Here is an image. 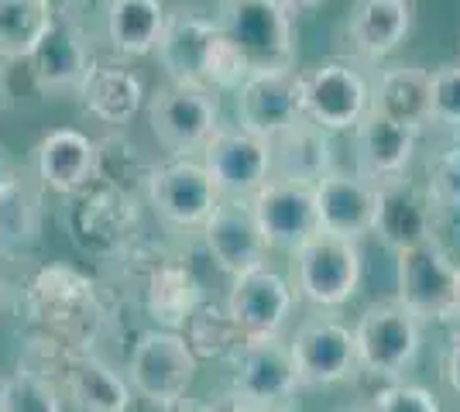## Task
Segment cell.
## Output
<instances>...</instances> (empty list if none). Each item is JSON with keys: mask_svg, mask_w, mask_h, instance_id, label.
I'll return each instance as SVG.
<instances>
[{"mask_svg": "<svg viewBox=\"0 0 460 412\" xmlns=\"http://www.w3.org/2000/svg\"><path fill=\"white\" fill-rule=\"evenodd\" d=\"M21 313L31 337L69 354H90L107 327V306L96 282L69 265H45L31 275L21 295Z\"/></svg>", "mask_w": 460, "mask_h": 412, "instance_id": "obj_1", "label": "cell"}, {"mask_svg": "<svg viewBox=\"0 0 460 412\" xmlns=\"http://www.w3.org/2000/svg\"><path fill=\"white\" fill-rule=\"evenodd\" d=\"M158 62L175 83L210 86L217 93H237L251 76L248 59L224 35L220 21L199 11H175L158 41Z\"/></svg>", "mask_w": 460, "mask_h": 412, "instance_id": "obj_2", "label": "cell"}, {"mask_svg": "<svg viewBox=\"0 0 460 412\" xmlns=\"http://www.w3.org/2000/svg\"><path fill=\"white\" fill-rule=\"evenodd\" d=\"M137 203L103 182H90L69 197L66 231L79 251L96 261H117L137 244Z\"/></svg>", "mask_w": 460, "mask_h": 412, "instance_id": "obj_3", "label": "cell"}, {"mask_svg": "<svg viewBox=\"0 0 460 412\" xmlns=\"http://www.w3.org/2000/svg\"><path fill=\"white\" fill-rule=\"evenodd\" d=\"M217 21L234 48L248 59L251 73L292 69L296 39L292 14L282 0H220Z\"/></svg>", "mask_w": 460, "mask_h": 412, "instance_id": "obj_4", "label": "cell"}, {"mask_svg": "<svg viewBox=\"0 0 460 412\" xmlns=\"http://www.w3.org/2000/svg\"><path fill=\"white\" fill-rule=\"evenodd\" d=\"M148 124L155 141L172 158H192L220 127V93L169 79L148 97Z\"/></svg>", "mask_w": 460, "mask_h": 412, "instance_id": "obj_5", "label": "cell"}, {"mask_svg": "<svg viewBox=\"0 0 460 412\" xmlns=\"http://www.w3.org/2000/svg\"><path fill=\"white\" fill-rule=\"evenodd\" d=\"M395 261V282H399V302L420 323H450L457 320V282L460 265L447 255L437 237L412 244L399 251Z\"/></svg>", "mask_w": 460, "mask_h": 412, "instance_id": "obj_6", "label": "cell"}, {"mask_svg": "<svg viewBox=\"0 0 460 412\" xmlns=\"http://www.w3.org/2000/svg\"><path fill=\"white\" fill-rule=\"evenodd\" d=\"M354 344H358L361 372L371 378L399 381L420 357V320L399 299L371 302L354 323Z\"/></svg>", "mask_w": 460, "mask_h": 412, "instance_id": "obj_7", "label": "cell"}, {"mask_svg": "<svg viewBox=\"0 0 460 412\" xmlns=\"http://www.w3.org/2000/svg\"><path fill=\"white\" fill-rule=\"evenodd\" d=\"M292 272H296V289L306 302L320 310H337L358 293L365 261L358 241L316 231L292 255Z\"/></svg>", "mask_w": 460, "mask_h": 412, "instance_id": "obj_8", "label": "cell"}, {"mask_svg": "<svg viewBox=\"0 0 460 412\" xmlns=\"http://www.w3.org/2000/svg\"><path fill=\"white\" fill-rule=\"evenodd\" d=\"M199 357L186 344L182 330H165L152 327L137 337L128 372H131V389H135L148 406H169L186 399L190 385L196 381Z\"/></svg>", "mask_w": 460, "mask_h": 412, "instance_id": "obj_9", "label": "cell"}, {"mask_svg": "<svg viewBox=\"0 0 460 412\" xmlns=\"http://www.w3.org/2000/svg\"><path fill=\"white\" fill-rule=\"evenodd\" d=\"M288 347H292L299 385H309V389H326V385L347 381L354 372H361L354 330L341 316H306L296 327V337L288 340Z\"/></svg>", "mask_w": 460, "mask_h": 412, "instance_id": "obj_10", "label": "cell"}, {"mask_svg": "<svg viewBox=\"0 0 460 412\" xmlns=\"http://www.w3.org/2000/svg\"><path fill=\"white\" fill-rule=\"evenodd\" d=\"M371 110V83L344 59H323L303 73V114L333 131L358 127Z\"/></svg>", "mask_w": 460, "mask_h": 412, "instance_id": "obj_11", "label": "cell"}, {"mask_svg": "<svg viewBox=\"0 0 460 412\" xmlns=\"http://www.w3.org/2000/svg\"><path fill=\"white\" fill-rule=\"evenodd\" d=\"M199 155L224 199H251L271 179L269 141L241 124H220Z\"/></svg>", "mask_w": 460, "mask_h": 412, "instance_id": "obj_12", "label": "cell"}, {"mask_svg": "<svg viewBox=\"0 0 460 412\" xmlns=\"http://www.w3.org/2000/svg\"><path fill=\"white\" fill-rule=\"evenodd\" d=\"M234 392L248 399L254 409L282 412L288 409L292 395L299 389V374L282 334L248 340L241 354L234 357Z\"/></svg>", "mask_w": 460, "mask_h": 412, "instance_id": "obj_13", "label": "cell"}, {"mask_svg": "<svg viewBox=\"0 0 460 412\" xmlns=\"http://www.w3.org/2000/svg\"><path fill=\"white\" fill-rule=\"evenodd\" d=\"M220 199L224 197H220L217 182L199 158L158 162V172H155L152 189H148V203L165 224L182 227V231L203 227Z\"/></svg>", "mask_w": 460, "mask_h": 412, "instance_id": "obj_14", "label": "cell"}, {"mask_svg": "<svg viewBox=\"0 0 460 412\" xmlns=\"http://www.w3.org/2000/svg\"><path fill=\"white\" fill-rule=\"evenodd\" d=\"M251 210L261 224V234L269 248L296 255L309 237L320 231L316 216V186L288 182V179H269L254 197Z\"/></svg>", "mask_w": 460, "mask_h": 412, "instance_id": "obj_15", "label": "cell"}, {"mask_svg": "<svg viewBox=\"0 0 460 412\" xmlns=\"http://www.w3.org/2000/svg\"><path fill=\"white\" fill-rule=\"evenodd\" d=\"M199 231H203V244L213 265L230 278L265 265L269 241L251 210V199H220Z\"/></svg>", "mask_w": 460, "mask_h": 412, "instance_id": "obj_16", "label": "cell"}, {"mask_svg": "<svg viewBox=\"0 0 460 412\" xmlns=\"http://www.w3.org/2000/svg\"><path fill=\"white\" fill-rule=\"evenodd\" d=\"M234 107H237V124L244 131L269 141L282 127L306 118L303 114V73L296 69L251 73L234 93Z\"/></svg>", "mask_w": 460, "mask_h": 412, "instance_id": "obj_17", "label": "cell"}, {"mask_svg": "<svg viewBox=\"0 0 460 412\" xmlns=\"http://www.w3.org/2000/svg\"><path fill=\"white\" fill-rule=\"evenodd\" d=\"M292 306H296V293H292L288 278L269 265L230 278L227 313L234 316V323L241 327V334L248 340L282 334V327L292 316Z\"/></svg>", "mask_w": 460, "mask_h": 412, "instance_id": "obj_18", "label": "cell"}, {"mask_svg": "<svg viewBox=\"0 0 460 412\" xmlns=\"http://www.w3.org/2000/svg\"><path fill=\"white\" fill-rule=\"evenodd\" d=\"M145 268H141V295H145V313L155 320V327L182 330L190 313L207 299L203 282L196 278L190 261H182L172 251L145 248Z\"/></svg>", "mask_w": 460, "mask_h": 412, "instance_id": "obj_19", "label": "cell"}, {"mask_svg": "<svg viewBox=\"0 0 460 412\" xmlns=\"http://www.w3.org/2000/svg\"><path fill=\"white\" fill-rule=\"evenodd\" d=\"M420 131L385 118L382 110H367L365 120L354 127V162L358 176L367 179L371 186H385L395 179L409 176V165L416 155Z\"/></svg>", "mask_w": 460, "mask_h": 412, "instance_id": "obj_20", "label": "cell"}, {"mask_svg": "<svg viewBox=\"0 0 460 412\" xmlns=\"http://www.w3.org/2000/svg\"><path fill=\"white\" fill-rule=\"evenodd\" d=\"M375 234L399 255L412 244L437 237V203L426 186H416L409 176L378 186V214Z\"/></svg>", "mask_w": 460, "mask_h": 412, "instance_id": "obj_21", "label": "cell"}, {"mask_svg": "<svg viewBox=\"0 0 460 412\" xmlns=\"http://www.w3.org/2000/svg\"><path fill=\"white\" fill-rule=\"evenodd\" d=\"M90 62L93 59L86 52V41H83L76 21L56 18V24L31 48V56L21 62V69L28 73L39 93H69V90H79Z\"/></svg>", "mask_w": 460, "mask_h": 412, "instance_id": "obj_22", "label": "cell"}, {"mask_svg": "<svg viewBox=\"0 0 460 412\" xmlns=\"http://www.w3.org/2000/svg\"><path fill=\"white\" fill-rule=\"evenodd\" d=\"M375 214H378V186H371L358 172L333 169L316 182V216L323 234L361 241L365 234H375Z\"/></svg>", "mask_w": 460, "mask_h": 412, "instance_id": "obj_23", "label": "cell"}, {"mask_svg": "<svg viewBox=\"0 0 460 412\" xmlns=\"http://www.w3.org/2000/svg\"><path fill=\"white\" fill-rule=\"evenodd\" d=\"M271 148V179L288 182H306L316 186L323 176L333 172V141L330 131L313 124L309 118H299L296 124L282 127L275 137H269Z\"/></svg>", "mask_w": 460, "mask_h": 412, "instance_id": "obj_24", "label": "cell"}, {"mask_svg": "<svg viewBox=\"0 0 460 412\" xmlns=\"http://www.w3.org/2000/svg\"><path fill=\"white\" fill-rule=\"evenodd\" d=\"M35 169H39L41 186H49L58 197H73L93 182L96 141L76 127H56L39 141Z\"/></svg>", "mask_w": 460, "mask_h": 412, "instance_id": "obj_25", "label": "cell"}, {"mask_svg": "<svg viewBox=\"0 0 460 412\" xmlns=\"http://www.w3.org/2000/svg\"><path fill=\"white\" fill-rule=\"evenodd\" d=\"M76 97L86 107L90 118H96L100 124H107V127H124L141 110L145 86L120 62H90L86 76L79 83Z\"/></svg>", "mask_w": 460, "mask_h": 412, "instance_id": "obj_26", "label": "cell"}, {"mask_svg": "<svg viewBox=\"0 0 460 412\" xmlns=\"http://www.w3.org/2000/svg\"><path fill=\"white\" fill-rule=\"evenodd\" d=\"M409 31H412L409 0H358L347 21L350 48L367 62L388 59L409 39Z\"/></svg>", "mask_w": 460, "mask_h": 412, "instance_id": "obj_27", "label": "cell"}, {"mask_svg": "<svg viewBox=\"0 0 460 412\" xmlns=\"http://www.w3.org/2000/svg\"><path fill=\"white\" fill-rule=\"evenodd\" d=\"M58 389L79 412H128L131 409V385L120 372H114L103 357L73 354L66 372L58 378Z\"/></svg>", "mask_w": 460, "mask_h": 412, "instance_id": "obj_28", "label": "cell"}, {"mask_svg": "<svg viewBox=\"0 0 460 412\" xmlns=\"http://www.w3.org/2000/svg\"><path fill=\"white\" fill-rule=\"evenodd\" d=\"M169 11L162 0H107L103 28L117 56H152L162 41Z\"/></svg>", "mask_w": 460, "mask_h": 412, "instance_id": "obj_29", "label": "cell"}, {"mask_svg": "<svg viewBox=\"0 0 460 412\" xmlns=\"http://www.w3.org/2000/svg\"><path fill=\"white\" fill-rule=\"evenodd\" d=\"M155 172H158V162L152 155H145L141 145L135 137L124 135L120 127H114L111 135H103L96 141V182L111 186L124 197L148 199Z\"/></svg>", "mask_w": 460, "mask_h": 412, "instance_id": "obj_30", "label": "cell"}, {"mask_svg": "<svg viewBox=\"0 0 460 412\" xmlns=\"http://www.w3.org/2000/svg\"><path fill=\"white\" fill-rule=\"evenodd\" d=\"M429 76L420 66H392L371 86V107L385 118L422 131L429 124Z\"/></svg>", "mask_w": 460, "mask_h": 412, "instance_id": "obj_31", "label": "cell"}, {"mask_svg": "<svg viewBox=\"0 0 460 412\" xmlns=\"http://www.w3.org/2000/svg\"><path fill=\"white\" fill-rule=\"evenodd\" d=\"M41 241V197L24 176L0 186V255L24 258Z\"/></svg>", "mask_w": 460, "mask_h": 412, "instance_id": "obj_32", "label": "cell"}, {"mask_svg": "<svg viewBox=\"0 0 460 412\" xmlns=\"http://www.w3.org/2000/svg\"><path fill=\"white\" fill-rule=\"evenodd\" d=\"M182 337H186V344L199 361L237 357L241 347L248 344V337L241 334V327L227 313V306H217L210 299H203L190 313V320L182 323Z\"/></svg>", "mask_w": 460, "mask_h": 412, "instance_id": "obj_33", "label": "cell"}, {"mask_svg": "<svg viewBox=\"0 0 460 412\" xmlns=\"http://www.w3.org/2000/svg\"><path fill=\"white\" fill-rule=\"evenodd\" d=\"M56 14L41 0H0V62H24Z\"/></svg>", "mask_w": 460, "mask_h": 412, "instance_id": "obj_34", "label": "cell"}, {"mask_svg": "<svg viewBox=\"0 0 460 412\" xmlns=\"http://www.w3.org/2000/svg\"><path fill=\"white\" fill-rule=\"evenodd\" d=\"M0 412H62V389L52 378L18 364L0 381Z\"/></svg>", "mask_w": 460, "mask_h": 412, "instance_id": "obj_35", "label": "cell"}, {"mask_svg": "<svg viewBox=\"0 0 460 412\" xmlns=\"http://www.w3.org/2000/svg\"><path fill=\"white\" fill-rule=\"evenodd\" d=\"M429 124L460 131V62L440 66L429 76Z\"/></svg>", "mask_w": 460, "mask_h": 412, "instance_id": "obj_36", "label": "cell"}, {"mask_svg": "<svg viewBox=\"0 0 460 412\" xmlns=\"http://www.w3.org/2000/svg\"><path fill=\"white\" fill-rule=\"evenodd\" d=\"M426 189L437 203V210H460V145H450L429 162Z\"/></svg>", "mask_w": 460, "mask_h": 412, "instance_id": "obj_37", "label": "cell"}, {"mask_svg": "<svg viewBox=\"0 0 460 412\" xmlns=\"http://www.w3.org/2000/svg\"><path fill=\"white\" fill-rule=\"evenodd\" d=\"M365 412H443L437 395L420 385H405V381H392L371 395Z\"/></svg>", "mask_w": 460, "mask_h": 412, "instance_id": "obj_38", "label": "cell"}, {"mask_svg": "<svg viewBox=\"0 0 460 412\" xmlns=\"http://www.w3.org/2000/svg\"><path fill=\"white\" fill-rule=\"evenodd\" d=\"M443 378H447L450 392L460 395V337L447 347V354H443Z\"/></svg>", "mask_w": 460, "mask_h": 412, "instance_id": "obj_39", "label": "cell"}, {"mask_svg": "<svg viewBox=\"0 0 460 412\" xmlns=\"http://www.w3.org/2000/svg\"><path fill=\"white\" fill-rule=\"evenodd\" d=\"M207 406H210V412H261V409H254L248 399H241L234 389H230V392H224V395H217V399H213V402H207Z\"/></svg>", "mask_w": 460, "mask_h": 412, "instance_id": "obj_40", "label": "cell"}, {"mask_svg": "<svg viewBox=\"0 0 460 412\" xmlns=\"http://www.w3.org/2000/svg\"><path fill=\"white\" fill-rule=\"evenodd\" d=\"M152 412H210L207 402H192V399H179L169 406H152Z\"/></svg>", "mask_w": 460, "mask_h": 412, "instance_id": "obj_41", "label": "cell"}, {"mask_svg": "<svg viewBox=\"0 0 460 412\" xmlns=\"http://www.w3.org/2000/svg\"><path fill=\"white\" fill-rule=\"evenodd\" d=\"M41 4H49V11L56 18H73V11H76V0H41Z\"/></svg>", "mask_w": 460, "mask_h": 412, "instance_id": "obj_42", "label": "cell"}, {"mask_svg": "<svg viewBox=\"0 0 460 412\" xmlns=\"http://www.w3.org/2000/svg\"><path fill=\"white\" fill-rule=\"evenodd\" d=\"M288 7V14H303V11H313L316 4H323V0H282Z\"/></svg>", "mask_w": 460, "mask_h": 412, "instance_id": "obj_43", "label": "cell"}, {"mask_svg": "<svg viewBox=\"0 0 460 412\" xmlns=\"http://www.w3.org/2000/svg\"><path fill=\"white\" fill-rule=\"evenodd\" d=\"M18 176V172H14V165H11V158L4 155V152H0V186H4V182H7V179H14Z\"/></svg>", "mask_w": 460, "mask_h": 412, "instance_id": "obj_44", "label": "cell"}, {"mask_svg": "<svg viewBox=\"0 0 460 412\" xmlns=\"http://www.w3.org/2000/svg\"><path fill=\"white\" fill-rule=\"evenodd\" d=\"M457 320H460V282H457Z\"/></svg>", "mask_w": 460, "mask_h": 412, "instance_id": "obj_45", "label": "cell"}, {"mask_svg": "<svg viewBox=\"0 0 460 412\" xmlns=\"http://www.w3.org/2000/svg\"><path fill=\"white\" fill-rule=\"evenodd\" d=\"M0 306H4V278H0Z\"/></svg>", "mask_w": 460, "mask_h": 412, "instance_id": "obj_46", "label": "cell"}, {"mask_svg": "<svg viewBox=\"0 0 460 412\" xmlns=\"http://www.w3.org/2000/svg\"><path fill=\"white\" fill-rule=\"evenodd\" d=\"M337 412H365V409H337Z\"/></svg>", "mask_w": 460, "mask_h": 412, "instance_id": "obj_47", "label": "cell"}, {"mask_svg": "<svg viewBox=\"0 0 460 412\" xmlns=\"http://www.w3.org/2000/svg\"><path fill=\"white\" fill-rule=\"evenodd\" d=\"M282 412H296V409H282Z\"/></svg>", "mask_w": 460, "mask_h": 412, "instance_id": "obj_48", "label": "cell"}]
</instances>
